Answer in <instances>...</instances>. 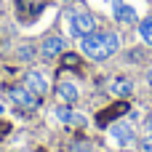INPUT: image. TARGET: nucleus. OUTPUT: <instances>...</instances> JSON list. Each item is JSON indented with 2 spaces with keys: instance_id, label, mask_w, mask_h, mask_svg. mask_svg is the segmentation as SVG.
Masks as SVG:
<instances>
[{
  "instance_id": "9d476101",
  "label": "nucleus",
  "mask_w": 152,
  "mask_h": 152,
  "mask_svg": "<svg viewBox=\"0 0 152 152\" xmlns=\"http://www.w3.org/2000/svg\"><path fill=\"white\" fill-rule=\"evenodd\" d=\"M56 118H59L61 123H67V126H86V123H88L83 115L72 112L69 107H59V110H56Z\"/></svg>"
},
{
  "instance_id": "423d86ee",
  "label": "nucleus",
  "mask_w": 152,
  "mask_h": 152,
  "mask_svg": "<svg viewBox=\"0 0 152 152\" xmlns=\"http://www.w3.org/2000/svg\"><path fill=\"white\" fill-rule=\"evenodd\" d=\"M110 139H112V144H118V147H131L134 139H136V134H134V128H131L128 123H115V126L110 128Z\"/></svg>"
},
{
  "instance_id": "f03ea898",
  "label": "nucleus",
  "mask_w": 152,
  "mask_h": 152,
  "mask_svg": "<svg viewBox=\"0 0 152 152\" xmlns=\"http://www.w3.org/2000/svg\"><path fill=\"white\" fill-rule=\"evenodd\" d=\"M67 27H69V35H72V37H86V35L96 32V19H94V13H88V11L69 8V11H67Z\"/></svg>"
},
{
  "instance_id": "9b49d317",
  "label": "nucleus",
  "mask_w": 152,
  "mask_h": 152,
  "mask_svg": "<svg viewBox=\"0 0 152 152\" xmlns=\"http://www.w3.org/2000/svg\"><path fill=\"white\" fill-rule=\"evenodd\" d=\"M139 35H142V40L147 45H152V16H147V19L139 21Z\"/></svg>"
},
{
  "instance_id": "6e6552de",
  "label": "nucleus",
  "mask_w": 152,
  "mask_h": 152,
  "mask_svg": "<svg viewBox=\"0 0 152 152\" xmlns=\"http://www.w3.org/2000/svg\"><path fill=\"white\" fill-rule=\"evenodd\" d=\"M112 16H115V21H120V24H136V21H139V19H136V11H134L128 3L115 5V8H112Z\"/></svg>"
},
{
  "instance_id": "1a4fd4ad",
  "label": "nucleus",
  "mask_w": 152,
  "mask_h": 152,
  "mask_svg": "<svg viewBox=\"0 0 152 152\" xmlns=\"http://www.w3.org/2000/svg\"><path fill=\"white\" fill-rule=\"evenodd\" d=\"M110 94H112V96H120V99L131 96V94H134V80H128V77H115V80L110 83Z\"/></svg>"
},
{
  "instance_id": "f8f14e48",
  "label": "nucleus",
  "mask_w": 152,
  "mask_h": 152,
  "mask_svg": "<svg viewBox=\"0 0 152 152\" xmlns=\"http://www.w3.org/2000/svg\"><path fill=\"white\" fill-rule=\"evenodd\" d=\"M19 59L32 61V59H35V48H32V45H21V48H19Z\"/></svg>"
},
{
  "instance_id": "ddd939ff",
  "label": "nucleus",
  "mask_w": 152,
  "mask_h": 152,
  "mask_svg": "<svg viewBox=\"0 0 152 152\" xmlns=\"http://www.w3.org/2000/svg\"><path fill=\"white\" fill-rule=\"evenodd\" d=\"M142 150H144V152H152V131L142 139Z\"/></svg>"
},
{
  "instance_id": "7ed1b4c3",
  "label": "nucleus",
  "mask_w": 152,
  "mask_h": 152,
  "mask_svg": "<svg viewBox=\"0 0 152 152\" xmlns=\"http://www.w3.org/2000/svg\"><path fill=\"white\" fill-rule=\"evenodd\" d=\"M24 86H27L32 94H37V96H45V94L51 91V80H48V75H45L43 69H29V72L24 75Z\"/></svg>"
},
{
  "instance_id": "4468645a",
  "label": "nucleus",
  "mask_w": 152,
  "mask_h": 152,
  "mask_svg": "<svg viewBox=\"0 0 152 152\" xmlns=\"http://www.w3.org/2000/svg\"><path fill=\"white\" fill-rule=\"evenodd\" d=\"M75 152H91V144H86V142H77V144H75Z\"/></svg>"
},
{
  "instance_id": "2eb2a0df",
  "label": "nucleus",
  "mask_w": 152,
  "mask_h": 152,
  "mask_svg": "<svg viewBox=\"0 0 152 152\" xmlns=\"http://www.w3.org/2000/svg\"><path fill=\"white\" fill-rule=\"evenodd\" d=\"M147 83H150V88H152V67L147 69Z\"/></svg>"
},
{
  "instance_id": "20e7f679",
  "label": "nucleus",
  "mask_w": 152,
  "mask_h": 152,
  "mask_svg": "<svg viewBox=\"0 0 152 152\" xmlns=\"http://www.w3.org/2000/svg\"><path fill=\"white\" fill-rule=\"evenodd\" d=\"M64 51H67V40H64L61 35H48V37H43V43H40V56H43L45 61L61 56Z\"/></svg>"
},
{
  "instance_id": "0eeeda50",
  "label": "nucleus",
  "mask_w": 152,
  "mask_h": 152,
  "mask_svg": "<svg viewBox=\"0 0 152 152\" xmlns=\"http://www.w3.org/2000/svg\"><path fill=\"white\" fill-rule=\"evenodd\" d=\"M56 96H59L61 104H75L80 94H77V86H75L72 80H59V86H56Z\"/></svg>"
},
{
  "instance_id": "f3484780",
  "label": "nucleus",
  "mask_w": 152,
  "mask_h": 152,
  "mask_svg": "<svg viewBox=\"0 0 152 152\" xmlns=\"http://www.w3.org/2000/svg\"><path fill=\"white\" fill-rule=\"evenodd\" d=\"M147 128H150V131H152V115H150V118H147Z\"/></svg>"
},
{
  "instance_id": "dca6fc26",
  "label": "nucleus",
  "mask_w": 152,
  "mask_h": 152,
  "mask_svg": "<svg viewBox=\"0 0 152 152\" xmlns=\"http://www.w3.org/2000/svg\"><path fill=\"white\" fill-rule=\"evenodd\" d=\"M107 3H110V5H112V8H115V5H120V3H123V0H107Z\"/></svg>"
},
{
  "instance_id": "39448f33",
  "label": "nucleus",
  "mask_w": 152,
  "mask_h": 152,
  "mask_svg": "<svg viewBox=\"0 0 152 152\" xmlns=\"http://www.w3.org/2000/svg\"><path fill=\"white\" fill-rule=\"evenodd\" d=\"M8 99H11L16 107H21V110H35V107H37V94H32L27 86H13V88L8 91Z\"/></svg>"
},
{
  "instance_id": "f257e3e1",
  "label": "nucleus",
  "mask_w": 152,
  "mask_h": 152,
  "mask_svg": "<svg viewBox=\"0 0 152 152\" xmlns=\"http://www.w3.org/2000/svg\"><path fill=\"white\" fill-rule=\"evenodd\" d=\"M80 51L83 56H88L91 61H104L110 56H115L120 51V35L118 32H91L86 37H80Z\"/></svg>"
},
{
  "instance_id": "a211bd4d",
  "label": "nucleus",
  "mask_w": 152,
  "mask_h": 152,
  "mask_svg": "<svg viewBox=\"0 0 152 152\" xmlns=\"http://www.w3.org/2000/svg\"><path fill=\"white\" fill-rule=\"evenodd\" d=\"M64 3H69V0H64Z\"/></svg>"
}]
</instances>
